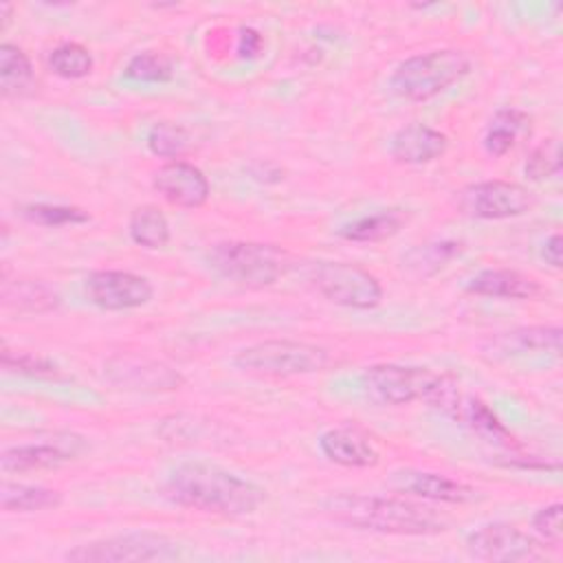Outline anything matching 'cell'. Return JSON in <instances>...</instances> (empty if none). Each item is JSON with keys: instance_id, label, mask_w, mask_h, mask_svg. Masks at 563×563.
<instances>
[{"instance_id": "1", "label": "cell", "mask_w": 563, "mask_h": 563, "mask_svg": "<svg viewBox=\"0 0 563 563\" xmlns=\"http://www.w3.org/2000/svg\"><path fill=\"white\" fill-rule=\"evenodd\" d=\"M163 495L176 506L222 517L251 515L266 499L260 484L207 462L178 464L167 475Z\"/></svg>"}, {"instance_id": "2", "label": "cell", "mask_w": 563, "mask_h": 563, "mask_svg": "<svg viewBox=\"0 0 563 563\" xmlns=\"http://www.w3.org/2000/svg\"><path fill=\"white\" fill-rule=\"evenodd\" d=\"M323 512L343 526L380 534H435L446 526L431 508L383 495L336 493L323 499Z\"/></svg>"}, {"instance_id": "3", "label": "cell", "mask_w": 563, "mask_h": 563, "mask_svg": "<svg viewBox=\"0 0 563 563\" xmlns=\"http://www.w3.org/2000/svg\"><path fill=\"white\" fill-rule=\"evenodd\" d=\"M471 70V57L457 48H438L400 62L391 77V90L407 101H429L460 81Z\"/></svg>"}, {"instance_id": "4", "label": "cell", "mask_w": 563, "mask_h": 563, "mask_svg": "<svg viewBox=\"0 0 563 563\" xmlns=\"http://www.w3.org/2000/svg\"><path fill=\"white\" fill-rule=\"evenodd\" d=\"M209 266L224 279L244 288H266L288 268V253L262 242H220L207 253Z\"/></svg>"}, {"instance_id": "5", "label": "cell", "mask_w": 563, "mask_h": 563, "mask_svg": "<svg viewBox=\"0 0 563 563\" xmlns=\"http://www.w3.org/2000/svg\"><path fill=\"white\" fill-rule=\"evenodd\" d=\"M330 363V354L325 347L292 341V339H271L260 341L240 350L233 356V365L249 374L260 376H299L314 374L325 369Z\"/></svg>"}, {"instance_id": "6", "label": "cell", "mask_w": 563, "mask_h": 563, "mask_svg": "<svg viewBox=\"0 0 563 563\" xmlns=\"http://www.w3.org/2000/svg\"><path fill=\"white\" fill-rule=\"evenodd\" d=\"M429 407L438 409L453 422L466 427L468 431L477 433L486 442L499 446H517L515 435L501 424V420L493 413V409L477 396L464 391L451 376L442 374L438 385L424 398Z\"/></svg>"}, {"instance_id": "7", "label": "cell", "mask_w": 563, "mask_h": 563, "mask_svg": "<svg viewBox=\"0 0 563 563\" xmlns=\"http://www.w3.org/2000/svg\"><path fill=\"white\" fill-rule=\"evenodd\" d=\"M310 282L317 292L343 308L372 310L383 301L380 282L350 262H317L310 268Z\"/></svg>"}, {"instance_id": "8", "label": "cell", "mask_w": 563, "mask_h": 563, "mask_svg": "<svg viewBox=\"0 0 563 563\" xmlns=\"http://www.w3.org/2000/svg\"><path fill=\"white\" fill-rule=\"evenodd\" d=\"M178 556V543L158 532H123L77 545L66 552L77 563H123V561H167Z\"/></svg>"}, {"instance_id": "9", "label": "cell", "mask_w": 563, "mask_h": 563, "mask_svg": "<svg viewBox=\"0 0 563 563\" xmlns=\"http://www.w3.org/2000/svg\"><path fill=\"white\" fill-rule=\"evenodd\" d=\"M440 376L442 374L427 367L378 363L363 372L361 387L374 402L398 407L413 400H424L438 385Z\"/></svg>"}, {"instance_id": "10", "label": "cell", "mask_w": 563, "mask_h": 563, "mask_svg": "<svg viewBox=\"0 0 563 563\" xmlns=\"http://www.w3.org/2000/svg\"><path fill=\"white\" fill-rule=\"evenodd\" d=\"M457 205L468 218L506 220L532 209L534 196L528 187L510 180H482L457 194Z\"/></svg>"}, {"instance_id": "11", "label": "cell", "mask_w": 563, "mask_h": 563, "mask_svg": "<svg viewBox=\"0 0 563 563\" xmlns=\"http://www.w3.org/2000/svg\"><path fill=\"white\" fill-rule=\"evenodd\" d=\"M88 449L86 438L77 433H53L42 442L15 444L2 451L0 466L4 473H31L42 468H57L77 460Z\"/></svg>"}, {"instance_id": "12", "label": "cell", "mask_w": 563, "mask_h": 563, "mask_svg": "<svg viewBox=\"0 0 563 563\" xmlns=\"http://www.w3.org/2000/svg\"><path fill=\"white\" fill-rule=\"evenodd\" d=\"M541 541L510 523H486L466 537V550L479 561H534L541 559Z\"/></svg>"}, {"instance_id": "13", "label": "cell", "mask_w": 563, "mask_h": 563, "mask_svg": "<svg viewBox=\"0 0 563 563\" xmlns=\"http://www.w3.org/2000/svg\"><path fill=\"white\" fill-rule=\"evenodd\" d=\"M84 292L92 306L117 312L145 306L154 297V286L130 271H95L86 277Z\"/></svg>"}, {"instance_id": "14", "label": "cell", "mask_w": 563, "mask_h": 563, "mask_svg": "<svg viewBox=\"0 0 563 563\" xmlns=\"http://www.w3.org/2000/svg\"><path fill=\"white\" fill-rule=\"evenodd\" d=\"M108 378L121 389L134 391H172L183 385V376L156 361L139 356H114L106 363Z\"/></svg>"}, {"instance_id": "15", "label": "cell", "mask_w": 563, "mask_h": 563, "mask_svg": "<svg viewBox=\"0 0 563 563\" xmlns=\"http://www.w3.org/2000/svg\"><path fill=\"white\" fill-rule=\"evenodd\" d=\"M154 189L174 207L198 209L209 200L207 176L187 161H169L154 174Z\"/></svg>"}, {"instance_id": "16", "label": "cell", "mask_w": 563, "mask_h": 563, "mask_svg": "<svg viewBox=\"0 0 563 563\" xmlns=\"http://www.w3.org/2000/svg\"><path fill=\"white\" fill-rule=\"evenodd\" d=\"M319 449L330 462L347 468H369L376 466L380 460L378 449L374 446L369 435L347 424L321 433Z\"/></svg>"}, {"instance_id": "17", "label": "cell", "mask_w": 563, "mask_h": 563, "mask_svg": "<svg viewBox=\"0 0 563 563\" xmlns=\"http://www.w3.org/2000/svg\"><path fill=\"white\" fill-rule=\"evenodd\" d=\"M446 147L449 139L444 132L424 123H409L391 136L389 154L402 165H427L440 158Z\"/></svg>"}, {"instance_id": "18", "label": "cell", "mask_w": 563, "mask_h": 563, "mask_svg": "<svg viewBox=\"0 0 563 563\" xmlns=\"http://www.w3.org/2000/svg\"><path fill=\"white\" fill-rule=\"evenodd\" d=\"M391 482L398 490L442 504H466L477 497L473 486L429 471H398L394 473Z\"/></svg>"}, {"instance_id": "19", "label": "cell", "mask_w": 563, "mask_h": 563, "mask_svg": "<svg viewBox=\"0 0 563 563\" xmlns=\"http://www.w3.org/2000/svg\"><path fill=\"white\" fill-rule=\"evenodd\" d=\"M466 290L493 299H532L541 292L532 277L512 268H484L471 277Z\"/></svg>"}, {"instance_id": "20", "label": "cell", "mask_w": 563, "mask_h": 563, "mask_svg": "<svg viewBox=\"0 0 563 563\" xmlns=\"http://www.w3.org/2000/svg\"><path fill=\"white\" fill-rule=\"evenodd\" d=\"M561 334L559 325H528L517 328L512 332H501L488 339L490 354H526V352H559L561 350Z\"/></svg>"}, {"instance_id": "21", "label": "cell", "mask_w": 563, "mask_h": 563, "mask_svg": "<svg viewBox=\"0 0 563 563\" xmlns=\"http://www.w3.org/2000/svg\"><path fill=\"white\" fill-rule=\"evenodd\" d=\"M35 88V70L29 55L13 46H0V90L4 99L29 97Z\"/></svg>"}, {"instance_id": "22", "label": "cell", "mask_w": 563, "mask_h": 563, "mask_svg": "<svg viewBox=\"0 0 563 563\" xmlns=\"http://www.w3.org/2000/svg\"><path fill=\"white\" fill-rule=\"evenodd\" d=\"M409 220L405 209H380L341 227L339 235L350 242H380L396 235Z\"/></svg>"}, {"instance_id": "23", "label": "cell", "mask_w": 563, "mask_h": 563, "mask_svg": "<svg viewBox=\"0 0 563 563\" xmlns=\"http://www.w3.org/2000/svg\"><path fill=\"white\" fill-rule=\"evenodd\" d=\"M2 301L18 312H51L59 306V295L40 279H15L2 284Z\"/></svg>"}, {"instance_id": "24", "label": "cell", "mask_w": 563, "mask_h": 563, "mask_svg": "<svg viewBox=\"0 0 563 563\" xmlns=\"http://www.w3.org/2000/svg\"><path fill=\"white\" fill-rule=\"evenodd\" d=\"M530 130V117L515 108H501L493 114L486 134H484V150L490 156L508 154L517 139Z\"/></svg>"}, {"instance_id": "25", "label": "cell", "mask_w": 563, "mask_h": 563, "mask_svg": "<svg viewBox=\"0 0 563 563\" xmlns=\"http://www.w3.org/2000/svg\"><path fill=\"white\" fill-rule=\"evenodd\" d=\"M0 504L7 512H35L57 508L62 504V493L46 486L4 482L0 488Z\"/></svg>"}, {"instance_id": "26", "label": "cell", "mask_w": 563, "mask_h": 563, "mask_svg": "<svg viewBox=\"0 0 563 563\" xmlns=\"http://www.w3.org/2000/svg\"><path fill=\"white\" fill-rule=\"evenodd\" d=\"M128 233H130L132 242L143 249H163V246H167V242L172 238L169 222H167L165 213L154 205L136 207L130 213Z\"/></svg>"}, {"instance_id": "27", "label": "cell", "mask_w": 563, "mask_h": 563, "mask_svg": "<svg viewBox=\"0 0 563 563\" xmlns=\"http://www.w3.org/2000/svg\"><path fill=\"white\" fill-rule=\"evenodd\" d=\"M462 251H464V244L457 240H435V242L413 246L402 257V264L409 273L418 277H431L442 266H446L453 257H457Z\"/></svg>"}, {"instance_id": "28", "label": "cell", "mask_w": 563, "mask_h": 563, "mask_svg": "<svg viewBox=\"0 0 563 563\" xmlns=\"http://www.w3.org/2000/svg\"><path fill=\"white\" fill-rule=\"evenodd\" d=\"M48 66L57 77L81 79V77L90 75V70H92V55L86 46H81L77 42H66L51 51Z\"/></svg>"}, {"instance_id": "29", "label": "cell", "mask_w": 563, "mask_h": 563, "mask_svg": "<svg viewBox=\"0 0 563 563\" xmlns=\"http://www.w3.org/2000/svg\"><path fill=\"white\" fill-rule=\"evenodd\" d=\"M0 363L7 372L20 374V376H29V378H37V380H59L62 378V369L53 361L31 354V352H13L9 347H2Z\"/></svg>"}, {"instance_id": "30", "label": "cell", "mask_w": 563, "mask_h": 563, "mask_svg": "<svg viewBox=\"0 0 563 563\" xmlns=\"http://www.w3.org/2000/svg\"><path fill=\"white\" fill-rule=\"evenodd\" d=\"M147 147L158 158H178L189 147V132L172 121L154 123L147 132Z\"/></svg>"}, {"instance_id": "31", "label": "cell", "mask_w": 563, "mask_h": 563, "mask_svg": "<svg viewBox=\"0 0 563 563\" xmlns=\"http://www.w3.org/2000/svg\"><path fill=\"white\" fill-rule=\"evenodd\" d=\"M125 77L134 81H145V84H163L174 77V66L163 53L143 51L128 62Z\"/></svg>"}, {"instance_id": "32", "label": "cell", "mask_w": 563, "mask_h": 563, "mask_svg": "<svg viewBox=\"0 0 563 563\" xmlns=\"http://www.w3.org/2000/svg\"><path fill=\"white\" fill-rule=\"evenodd\" d=\"M24 218L42 224V227H66V224H84L90 220L88 211L79 207L66 205H29L24 207Z\"/></svg>"}, {"instance_id": "33", "label": "cell", "mask_w": 563, "mask_h": 563, "mask_svg": "<svg viewBox=\"0 0 563 563\" xmlns=\"http://www.w3.org/2000/svg\"><path fill=\"white\" fill-rule=\"evenodd\" d=\"M523 172L530 180H545L561 172V145L556 139H548L539 143L523 165Z\"/></svg>"}, {"instance_id": "34", "label": "cell", "mask_w": 563, "mask_h": 563, "mask_svg": "<svg viewBox=\"0 0 563 563\" xmlns=\"http://www.w3.org/2000/svg\"><path fill=\"white\" fill-rule=\"evenodd\" d=\"M561 515H563V506L559 501L548 504V506H543L541 510L534 512L532 528H534V532H537V537L543 545H550V548L561 545V539H563Z\"/></svg>"}, {"instance_id": "35", "label": "cell", "mask_w": 563, "mask_h": 563, "mask_svg": "<svg viewBox=\"0 0 563 563\" xmlns=\"http://www.w3.org/2000/svg\"><path fill=\"white\" fill-rule=\"evenodd\" d=\"M260 51H262V35H260L255 29H249V26L240 29V44H238L240 57L251 59V57H255Z\"/></svg>"}, {"instance_id": "36", "label": "cell", "mask_w": 563, "mask_h": 563, "mask_svg": "<svg viewBox=\"0 0 563 563\" xmlns=\"http://www.w3.org/2000/svg\"><path fill=\"white\" fill-rule=\"evenodd\" d=\"M541 255H543V260H545L550 266L561 268V262H563V238H561V233H552V235L543 242Z\"/></svg>"}, {"instance_id": "37", "label": "cell", "mask_w": 563, "mask_h": 563, "mask_svg": "<svg viewBox=\"0 0 563 563\" xmlns=\"http://www.w3.org/2000/svg\"><path fill=\"white\" fill-rule=\"evenodd\" d=\"M0 13H2V29H7V24H9V20H11V13H13V4L2 2V4H0Z\"/></svg>"}]
</instances>
